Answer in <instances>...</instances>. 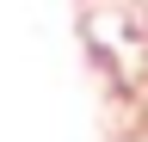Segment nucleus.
<instances>
[]
</instances>
